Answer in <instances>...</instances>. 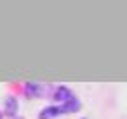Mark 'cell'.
Wrapping results in <instances>:
<instances>
[{
    "label": "cell",
    "instance_id": "1",
    "mask_svg": "<svg viewBox=\"0 0 127 119\" xmlns=\"http://www.w3.org/2000/svg\"><path fill=\"white\" fill-rule=\"evenodd\" d=\"M53 100H57V102H61V109H63V113H70V111H76L80 107V102L74 98V94L70 92L68 88H64V86H59V88H55L53 92Z\"/></svg>",
    "mask_w": 127,
    "mask_h": 119
},
{
    "label": "cell",
    "instance_id": "3",
    "mask_svg": "<svg viewBox=\"0 0 127 119\" xmlns=\"http://www.w3.org/2000/svg\"><path fill=\"white\" fill-rule=\"evenodd\" d=\"M41 86L39 84H33V82H30V84H26L24 86V92H26V96H30V98H35V96H39L41 94Z\"/></svg>",
    "mask_w": 127,
    "mask_h": 119
},
{
    "label": "cell",
    "instance_id": "4",
    "mask_svg": "<svg viewBox=\"0 0 127 119\" xmlns=\"http://www.w3.org/2000/svg\"><path fill=\"white\" fill-rule=\"evenodd\" d=\"M16 111H18L16 98H8V100H6V113H8V115H16Z\"/></svg>",
    "mask_w": 127,
    "mask_h": 119
},
{
    "label": "cell",
    "instance_id": "2",
    "mask_svg": "<svg viewBox=\"0 0 127 119\" xmlns=\"http://www.w3.org/2000/svg\"><path fill=\"white\" fill-rule=\"evenodd\" d=\"M57 115H63V109L59 105H53V107H45L41 113H39V119H53Z\"/></svg>",
    "mask_w": 127,
    "mask_h": 119
}]
</instances>
